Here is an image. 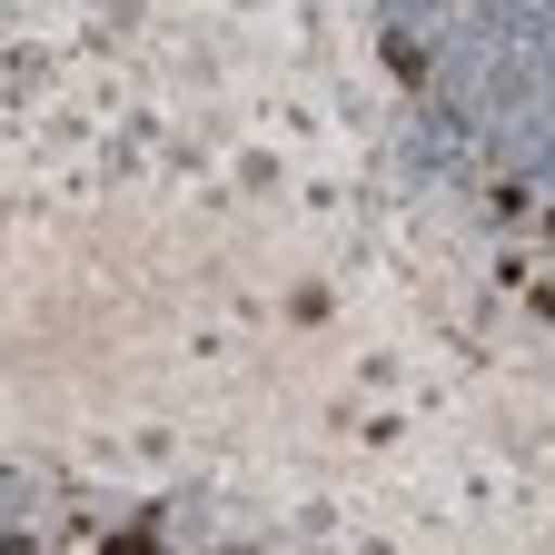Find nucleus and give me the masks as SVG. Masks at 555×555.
Returning <instances> with one entry per match:
<instances>
[{
    "label": "nucleus",
    "instance_id": "obj_1",
    "mask_svg": "<svg viewBox=\"0 0 555 555\" xmlns=\"http://www.w3.org/2000/svg\"><path fill=\"white\" fill-rule=\"evenodd\" d=\"M387 69H397L406 90H416V80H427V50H416V40H387Z\"/></svg>",
    "mask_w": 555,
    "mask_h": 555
}]
</instances>
